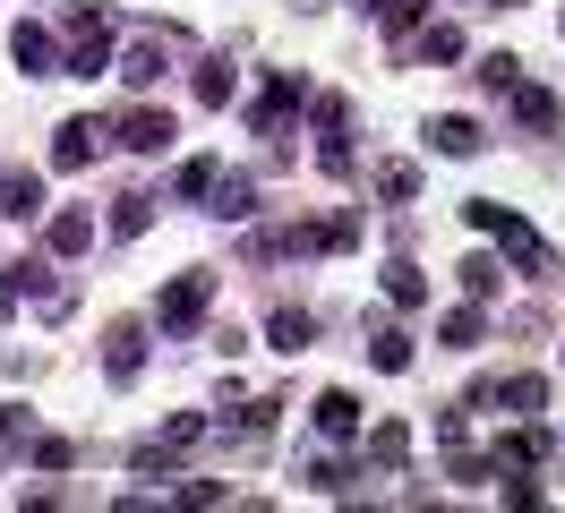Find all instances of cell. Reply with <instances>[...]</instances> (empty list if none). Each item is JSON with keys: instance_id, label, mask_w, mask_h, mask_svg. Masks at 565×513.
Listing matches in <instances>:
<instances>
[{"instance_id": "cell-38", "label": "cell", "mask_w": 565, "mask_h": 513, "mask_svg": "<svg viewBox=\"0 0 565 513\" xmlns=\"http://www.w3.org/2000/svg\"><path fill=\"white\" fill-rule=\"evenodd\" d=\"M9 308H18V291H9V282H0V325H9Z\"/></svg>"}, {"instance_id": "cell-14", "label": "cell", "mask_w": 565, "mask_h": 513, "mask_svg": "<svg viewBox=\"0 0 565 513\" xmlns=\"http://www.w3.org/2000/svg\"><path fill=\"white\" fill-rule=\"evenodd\" d=\"M154 496H163V513H206L223 488H214V479H172V488H154Z\"/></svg>"}, {"instance_id": "cell-31", "label": "cell", "mask_w": 565, "mask_h": 513, "mask_svg": "<svg viewBox=\"0 0 565 513\" xmlns=\"http://www.w3.org/2000/svg\"><path fill=\"white\" fill-rule=\"evenodd\" d=\"M403 453H412V437H403V419H386V428L369 437V462H403Z\"/></svg>"}, {"instance_id": "cell-29", "label": "cell", "mask_w": 565, "mask_h": 513, "mask_svg": "<svg viewBox=\"0 0 565 513\" xmlns=\"http://www.w3.org/2000/svg\"><path fill=\"white\" fill-rule=\"evenodd\" d=\"M120 77H129V86H154V77H163V52H154V43H138V52L120 61Z\"/></svg>"}, {"instance_id": "cell-3", "label": "cell", "mask_w": 565, "mask_h": 513, "mask_svg": "<svg viewBox=\"0 0 565 513\" xmlns=\"http://www.w3.org/2000/svg\"><path fill=\"white\" fill-rule=\"evenodd\" d=\"M206 291H214L206 266L172 274V282H163V300H154V325H163V334H198V325H206Z\"/></svg>"}, {"instance_id": "cell-32", "label": "cell", "mask_w": 565, "mask_h": 513, "mask_svg": "<svg viewBox=\"0 0 565 513\" xmlns=\"http://www.w3.org/2000/svg\"><path fill=\"white\" fill-rule=\"evenodd\" d=\"M377 189L403 205V197H420V171H412V163H386V171H377Z\"/></svg>"}, {"instance_id": "cell-9", "label": "cell", "mask_w": 565, "mask_h": 513, "mask_svg": "<svg viewBox=\"0 0 565 513\" xmlns=\"http://www.w3.org/2000/svg\"><path fill=\"white\" fill-rule=\"evenodd\" d=\"M86 248H95V214H86V205H61V214H52V257H86Z\"/></svg>"}, {"instance_id": "cell-10", "label": "cell", "mask_w": 565, "mask_h": 513, "mask_svg": "<svg viewBox=\"0 0 565 513\" xmlns=\"http://www.w3.org/2000/svg\"><path fill=\"white\" fill-rule=\"evenodd\" d=\"M428 146H437V154H480V120H462V111H437V120H428Z\"/></svg>"}, {"instance_id": "cell-41", "label": "cell", "mask_w": 565, "mask_h": 513, "mask_svg": "<svg viewBox=\"0 0 565 513\" xmlns=\"http://www.w3.org/2000/svg\"><path fill=\"white\" fill-rule=\"evenodd\" d=\"M343 513H377V505H343Z\"/></svg>"}, {"instance_id": "cell-33", "label": "cell", "mask_w": 565, "mask_h": 513, "mask_svg": "<svg viewBox=\"0 0 565 513\" xmlns=\"http://www.w3.org/2000/svg\"><path fill=\"white\" fill-rule=\"evenodd\" d=\"M146 214H154L146 197H120V205H111V232H120V239H138V232H146Z\"/></svg>"}, {"instance_id": "cell-28", "label": "cell", "mask_w": 565, "mask_h": 513, "mask_svg": "<svg viewBox=\"0 0 565 513\" xmlns=\"http://www.w3.org/2000/svg\"><path fill=\"white\" fill-rule=\"evenodd\" d=\"M248 205H257V189H248V180H223V189H214V214H223V223H241Z\"/></svg>"}, {"instance_id": "cell-37", "label": "cell", "mask_w": 565, "mask_h": 513, "mask_svg": "<svg viewBox=\"0 0 565 513\" xmlns=\"http://www.w3.org/2000/svg\"><path fill=\"white\" fill-rule=\"evenodd\" d=\"M505 513H548V505H540V496H531L523 479H514V488H505Z\"/></svg>"}, {"instance_id": "cell-35", "label": "cell", "mask_w": 565, "mask_h": 513, "mask_svg": "<svg viewBox=\"0 0 565 513\" xmlns=\"http://www.w3.org/2000/svg\"><path fill=\"white\" fill-rule=\"evenodd\" d=\"M26 437H35V410L9 403V410H0V445H26Z\"/></svg>"}, {"instance_id": "cell-12", "label": "cell", "mask_w": 565, "mask_h": 513, "mask_svg": "<svg viewBox=\"0 0 565 513\" xmlns=\"http://www.w3.org/2000/svg\"><path fill=\"white\" fill-rule=\"evenodd\" d=\"M489 403H505V410H523V419H531V410H548V376H497Z\"/></svg>"}, {"instance_id": "cell-27", "label": "cell", "mask_w": 565, "mask_h": 513, "mask_svg": "<svg viewBox=\"0 0 565 513\" xmlns=\"http://www.w3.org/2000/svg\"><path fill=\"white\" fill-rule=\"evenodd\" d=\"M206 189H214V163H206V154H189L180 180H172V197H206Z\"/></svg>"}, {"instance_id": "cell-16", "label": "cell", "mask_w": 565, "mask_h": 513, "mask_svg": "<svg viewBox=\"0 0 565 513\" xmlns=\"http://www.w3.org/2000/svg\"><path fill=\"white\" fill-rule=\"evenodd\" d=\"M480 334H489V317H480V308H446V325H437V342H446V351H471Z\"/></svg>"}, {"instance_id": "cell-11", "label": "cell", "mask_w": 565, "mask_h": 513, "mask_svg": "<svg viewBox=\"0 0 565 513\" xmlns=\"http://www.w3.org/2000/svg\"><path fill=\"white\" fill-rule=\"evenodd\" d=\"M266 342H275V351H309V342H318V317H309V308H275V317H266Z\"/></svg>"}, {"instance_id": "cell-4", "label": "cell", "mask_w": 565, "mask_h": 513, "mask_svg": "<svg viewBox=\"0 0 565 513\" xmlns=\"http://www.w3.org/2000/svg\"><path fill=\"white\" fill-rule=\"evenodd\" d=\"M104 368H111V385H129V376L146 368V325L138 317H120V325L104 334Z\"/></svg>"}, {"instance_id": "cell-8", "label": "cell", "mask_w": 565, "mask_h": 513, "mask_svg": "<svg viewBox=\"0 0 565 513\" xmlns=\"http://www.w3.org/2000/svg\"><path fill=\"white\" fill-rule=\"evenodd\" d=\"M291 111H300V77H275V86L257 95V137H282V129H291Z\"/></svg>"}, {"instance_id": "cell-18", "label": "cell", "mask_w": 565, "mask_h": 513, "mask_svg": "<svg viewBox=\"0 0 565 513\" xmlns=\"http://www.w3.org/2000/svg\"><path fill=\"white\" fill-rule=\"evenodd\" d=\"M352 428H360L352 394H318V437H352Z\"/></svg>"}, {"instance_id": "cell-39", "label": "cell", "mask_w": 565, "mask_h": 513, "mask_svg": "<svg viewBox=\"0 0 565 513\" xmlns=\"http://www.w3.org/2000/svg\"><path fill=\"white\" fill-rule=\"evenodd\" d=\"M412 513H455V505H437V496H428V505H412Z\"/></svg>"}, {"instance_id": "cell-2", "label": "cell", "mask_w": 565, "mask_h": 513, "mask_svg": "<svg viewBox=\"0 0 565 513\" xmlns=\"http://www.w3.org/2000/svg\"><path fill=\"white\" fill-rule=\"evenodd\" d=\"M104 61H111V9L77 0V9H70V52H61V68H70V77H95Z\"/></svg>"}, {"instance_id": "cell-20", "label": "cell", "mask_w": 565, "mask_h": 513, "mask_svg": "<svg viewBox=\"0 0 565 513\" xmlns=\"http://www.w3.org/2000/svg\"><path fill=\"white\" fill-rule=\"evenodd\" d=\"M505 103H514V120H531V129H548V120H557V103H548V86H531V77H523V86H514Z\"/></svg>"}, {"instance_id": "cell-19", "label": "cell", "mask_w": 565, "mask_h": 513, "mask_svg": "<svg viewBox=\"0 0 565 513\" xmlns=\"http://www.w3.org/2000/svg\"><path fill=\"white\" fill-rule=\"evenodd\" d=\"M0 205H9L18 223H26V214L43 205V180H35V171H9V180H0Z\"/></svg>"}, {"instance_id": "cell-13", "label": "cell", "mask_w": 565, "mask_h": 513, "mask_svg": "<svg viewBox=\"0 0 565 513\" xmlns=\"http://www.w3.org/2000/svg\"><path fill=\"white\" fill-rule=\"evenodd\" d=\"M300 248H326V257H343V248H360V214H326L318 232H300Z\"/></svg>"}, {"instance_id": "cell-21", "label": "cell", "mask_w": 565, "mask_h": 513, "mask_svg": "<svg viewBox=\"0 0 565 513\" xmlns=\"http://www.w3.org/2000/svg\"><path fill=\"white\" fill-rule=\"evenodd\" d=\"M318 171L326 180H352V137L343 129H318Z\"/></svg>"}, {"instance_id": "cell-15", "label": "cell", "mask_w": 565, "mask_h": 513, "mask_svg": "<svg viewBox=\"0 0 565 513\" xmlns=\"http://www.w3.org/2000/svg\"><path fill=\"white\" fill-rule=\"evenodd\" d=\"M369 18L386 26V43H412V26H420V0H369Z\"/></svg>"}, {"instance_id": "cell-40", "label": "cell", "mask_w": 565, "mask_h": 513, "mask_svg": "<svg viewBox=\"0 0 565 513\" xmlns=\"http://www.w3.org/2000/svg\"><path fill=\"white\" fill-rule=\"evenodd\" d=\"M26 513H61V505H52V496H35V505H26Z\"/></svg>"}, {"instance_id": "cell-25", "label": "cell", "mask_w": 565, "mask_h": 513, "mask_svg": "<svg viewBox=\"0 0 565 513\" xmlns=\"http://www.w3.org/2000/svg\"><path fill=\"white\" fill-rule=\"evenodd\" d=\"M386 300H394V308H420V300H428L420 266H386Z\"/></svg>"}, {"instance_id": "cell-17", "label": "cell", "mask_w": 565, "mask_h": 513, "mask_svg": "<svg viewBox=\"0 0 565 513\" xmlns=\"http://www.w3.org/2000/svg\"><path fill=\"white\" fill-rule=\"evenodd\" d=\"M497 462H505V471H540V462H548V437H531V428H514V437L497 445Z\"/></svg>"}, {"instance_id": "cell-23", "label": "cell", "mask_w": 565, "mask_h": 513, "mask_svg": "<svg viewBox=\"0 0 565 513\" xmlns=\"http://www.w3.org/2000/svg\"><path fill=\"white\" fill-rule=\"evenodd\" d=\"M369 360H377V368H412V342H403L386 317H377V334H369Z\"/></svg>"}, {"instance_id": "cell-22", "label": "cell", "mask_w": 565, "mask_h": 513, "mask_svg": "<svg viewBox=\"0 0 565 513\" xmlns=\"http://www.w3.org/2000/svg\"><path fill=\"white\" fill-rule=\"evenodd\" d=\"M198 103H206V111L232 103V61H198Z\"/></svg>"}, {"instance_id": "cell-6", "label": "cell", "mask_w": 565, "mask_h": 513, "mask_svg": "<svg viewBox=\"0 0 565 513\" xmlns=\"http://www.w3.org/2000/svg\"><path fill=\"white\" fill-rule=\"evenodd\" d=\"M9 61L26 68V77H52V68H61V43H52V34H43L35 18H26V26L9 34Z\"/></svg>"}, {"instance_id": "cell-5", "label": "cell", "mask_w": 565, "mask_h": 513, "mask_svg": "<svg viewBox=\"0 0 565 513\" xmlns=\"http://www.w3.org/2000/svg\"><path fill=\"white\" fill-rule=\"evenodd\" d=\"M172 111H129V120H120V129H111V146H129V154H163V146H172Z\"/></svg>"}, {"instance_id": "cell-30", "label": "cell", "mask_w": 565, "mask_h": 513, "mask_svg": "<svg viewBox=\"0 0 565 513\" xmlns=\"http://www.w3.org/2000/svg\"><path fill=\"white\" fill-rule=\"evenodd\" d=\"M0 282H9V291H35V300H43V291H52V266H43V257H26V266H9Z\"/></svg>"}, {"instance_id": "cell-26", "label": "cell", "mask_w": 565, "mask_h": 513, "mask_svg": "<svg viewBox=\"0 0 565 513\" xmlns=\"http://www.w3.org/2000/svg\"><path fill=\"white\" fill-rule=\"evenodd\" d=\"M480 77H489L497 95H514V86H523V61H514V52H489V61H480Z\"/></svg>"}, {"instance_id": "cell-24", "label": "cell", "mask_w": 565, "mask_h": 513, "mask_svg": "<svg viewBox=\"0 0 565 513\" xmlns=\"http://www.w3.org/2000/svg\"><path fill=\"white\" fill-rule=\"evenodd\" d=\"M412 52H420V61H462V26H420Z\"/></svg>"}, {"instance_id": "cell-1", "label": "cell", "mask_w": 565, "mask_h": 513, "mask_svg": "<svg viewBox=\"0 0 565 513\" xmlns=\"http://www.w3.org/2000/svg\"><path fill=\"white\" fill-rule=\"evenodd\" d=\"M462 223H471V232H489V239H497V248H505V257H514L523 274H548V266H557V257H548V239L523 232V214H505V205H489V197H480V205H462Z\"/></svg>"}, {"instance_id": "cell-34", "label": "cell", "mask_w": 565, "mask_h": 513, "mask_svg": "<svg viewBox=\"0 0 565 513\" xmlns=\"http://www.w3.org/2000/svg\"><path fill=\"white\" fill-rule=\"evenodd\" d=\"M26 445H35L43 471H70V462H77V445H70V437H26Z\"/></svg>"}, {"instance_id": "cell-36", "label": "cell", "mask_w": 565, "mask_h": 513, "mask_svg": "<svg viewBox=\"0 0 565 513\" xmlns=\"http://www.w3.org/2000/svg\"><path fill=\"white\" fill-rule=\"evenodd\" d=\"M462 291H471V300H480V291H497V266H489V257H471V266H462Z\"/></svg>"}, {"instance_id": "cell-7", "label": "cell", "mask_w": 565, "mask_h": 513, "mask_svg": "<svg viewBox=\"0 0 565 513\" xmlns=\"http://www.w3.org/2000/svg\"><path fill=\"white\" fill-rule=\"evenodd\" d=\"M95 146H104L95 120H61V137H52V171H86V163H95Z\"/></svg>"}]
</instances>
